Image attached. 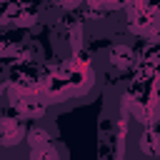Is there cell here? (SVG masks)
I'll use <instances>...</instances> for the list:
<instances>
[{"label":"cell","instance_id":"7a4b0ae2","mask_svg":"<svg viewBox=\"0 0 160 160\" xmlns=\"http://www.w3.org/2000/svg\"><path fill=\"white\" fill-rule=\"evenodd\" d=\"M22 125L18 120H0V142L2 145H15L22 140Z\"/></svg>","mask_w":160,"mask_h":160},{"label":"cell","instance_id":"6da1fadb","mask_svg":"<svg viewBox=\"0 0 160 160\" xmlns=\"http://www.w3.org/2000/svg\"><path fill=\"white\" fill-rule=\"evenodd\" d=\"M28 142H30V155L32 158H55L58 155L45 130H32L28 135Z\"/></svg>","mask_w":160,"mask_h":160}]
</instances>
